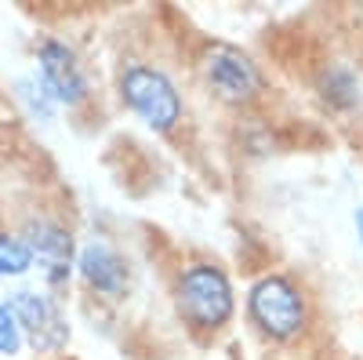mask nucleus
Instances as JSON below:
<instances>
[{"mask_svg": "<svg viewBox=\"0 0 363 360\" xmlns=\"http://www.w3.org/2000/svg\"><path fill=\"white\" fill-rule=\"evenodd\" d=\"M171 298L186 332L203 342L222 335L236 317V284L229 269L215 258H189L186 266H178Z\"/></svg>", "mask_w": 363, "mask_h": 360, "instance_id": "obj_1", "label": "nucleus"}, {"mask_svg": "<svg viewBox=\"0 0 363 360\" xmlns=\"http://www.w3.org/2000/svg\"><path fill=\"white\" fill-rule=\"evenodd\" d=\"M244 317L251 332L269 346H291L309 332L313 324V302L298 277L284 269H269L255 277L244 295Z\"/></svg>", "mask_w": 363, "mask_h": 360, "instance_id": "obj_2", "label": "nucleus"}, {"mask_svg": "<svg viewBox=\"0 0 363 360\" xmlns=\"http://www.w3.org/2000/svg\"><path fill=\"white\" fill-rule=\"evenodd\" d=\"M116 95L124 109L153 135H171L186 120V95L174 77L145 58H128L116 70Z\"/></svg>", "mask_w": 363, "mask_h": 360, "instance_id": "obj_3", "label": "nucleus"}, {"mask_svg": "<svg viewBox=\"0 0 363 360\" xmlns=\"http://www.w3.org/2000/svg\"><path fill=\"white\" fill-rule=\"evenodd\" d=\"M200 80L229 109H251L265 99V70L258 58L229 40H211L200 55Z\"/></svg>", "mask_w": 363, "mask_h": 360, "instance_id": "obj_4", "label": "nucleus"}, {"mask_svg": "<svg viewBox=\"0 0 363 360\" xmlns=\"http://www.w3.org/2000/svg\"><path fill=\"white\" fill-rule=\"evenodd\" d=\"M18 236L26 240L29 255H33V266L44 277V288L48 291L69 288V280L77 277V251H80L73 226L66 219H58V215L37 212V215L22 219Z\"/></svg>", "mask_w": 363, "mask_h": 360, "instance_id": "obj_5", "label": "nucleus"}, {"mask_svg": "<svg viewBox=\"0 0 363 360\" xmlns=\"http://www.w3.org/2000/svg\"><path fill=\"white\" fill-rule=\"evenodd\" d=\"M8 310L15 313L18 327H22V339L33 353H62L73 339V327H69V317L58 302V295L48 291V288H15L8 291Z\"/></svg>", "mask_w": 363, "mask_h": 360, "instance_id": "obj_6", "label": "nucleus"}, {"mask_svg": "<svg viewBox=\"0 0 363 360\" xmlns=\"http://www.w3.org/2000/svg\"><path fill=\"white\" fill-rule=\"evenodd\" d=\"M33 55H37L33 77L44 84V92L51 95V102L58 109L80 113L91 102V77H87V66H84V58L77 55V48L69 40H62V37L44 33L37 40Z\"/></svg>", "mask_w": 363, "mask_h": 360, "instance_id": "obj_7", "label": "nucleus"}, {"mask_svg": "<svg viewBox=\"0 0 363 360\" xmlns=\"http://www.w3.org/2000/svg\"><path fill=\"white\" fill-rule=\"evenodd\" d=\"M77 280L102 302H124L131 295V262L109 240H84L77 251Z\"/></svg>", "mask_w": 363, "mask_h": 360, "instance_id": "obj_8", "label": "nucleus"}, {"mask_svg": "<svg viewBox=\"0 0 363 360\" xmlns=\"http://www.w3.org/2000/svg\"><path fill=\"white\" fill-rule=\"evenodd\" d=\"M316 99L335 116H356L363 109V77L349 58H330L316 70Z\"/></svg>", "mask_w": 363, "mask_h": 360, "instance_id": "obj_9", "label": "nucleus"}, {"mask_svg": "<svg viewBox=\"0 0 363 360\" xmlns=\"http://www.w3.org/2000/svg\"><path fill=\"white\" fill-rule=\"evenodd\" d=\"M11 92L18 99V106L26 109L29 120H40V124H51V120L58 116V106L51 102V95L44 92V84L33 77V73H22L11 80Z\"/></svg>", "mask_w": 363, "mask_h": 360, "instance_id": "obj_10", "label": "nucleus"}, {"mask_svg": "<svg viewBox=\"0 0 363 360\" xmlns=\"http://www.w3.org/2000/svg\"><path fill=\"white\" fill-rule=\"evenodd\" d=\"M33 255H29L26 240L15 229L0 226V280H22L33 273Z\"/></svg>", "mask_w": 363, "mask_h": 360, "instance_id": "obj_11", "label": "nucleus"}, {"mask_svg": "<svg viewBox=\"0 0 363 360\" xmlns=\"http://www.w3.org/2000/svg\"><path fill=\"white\" fill-rule=\"evenodd\" d=\"M26 349V339H22V327L15 320V313L8 310V302H0V360H11Z\"/></svg>", "mask_w": 363, "mask_h": 360, "instance_id": "obj_12", "label": "nucleus"}, {"mask_svg": "<svg viewBox=\"0 0 363 360\" xmlns=\"http://www.w3.org/2000/svg\"><path fill=\"white\" fill-rule=\"evenodd\" d=\"M352 229H356V244H359V251H363V204L352 212Z\"/></svg>", "mask_w": 363, "mask_h": 360, "instance_id": "obj_13", "label": "nucleus"}, {"mask_svg": "<svg viewBox=\"0 0 363 360\" xmlns=\"http://www.w3.org/2000/svg\"><path fill=\"white\" fill-rule=\"evenodd\" d=\"M356 22H359V26H363V8H356Z\"/></svg>", "mask_w": 363, "mask_h": 360, "instance_id": "obj_14", "label": "nucleus"}]
</instances>
